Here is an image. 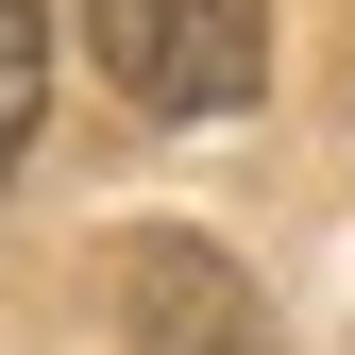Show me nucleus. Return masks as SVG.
<instances>
[{
  "label": "nucleus",
  "instance_id": "f03ea898",
  "mask_svg": "<svg viewBox=\"0 0 355 355\" xmlns=\"http://www.w3.org/2000/svg\"><path fill=\"white\" fill-rule=\"evenodd\" d=\"M119 338L136 355H271V304H254L237 271H220L203 237H119Z\"/></svg>",
  "mask_w": 355,
  "mask_h": 355
},
{
  "label": "nucleus",
  "instance_id": "7ed1b4c3",
  "mask_svg": "<svg viewBox=\"0 0 355 355\" xmlns=\"http://www.w3.org/2000/svg\"><path fill=\"white\" fill-rule=\"evenodd\" d=\"M34 102H51V0H0V187L34 153Z\"/></svg>",
  "mask_w": 355,
  "mask_h": 355
},
{
  "label": "nucleus",
  "instance_id": "f257e3e1",
  "mask_svg": "<svg viewBox=\"0 0 355 355\" xmlns=\"http://www.w3.org/2000/svg\"><path fill=\"white\" fill-rule=\"evenodd\" d=\"M85 51L153 119H237L271 85V0H85Z\"/></svg>",
  "mask_w": 355,
  "mask_h": 355
}]
</instances>
